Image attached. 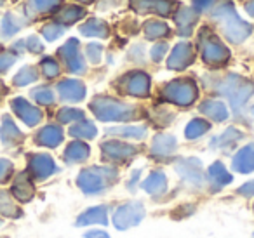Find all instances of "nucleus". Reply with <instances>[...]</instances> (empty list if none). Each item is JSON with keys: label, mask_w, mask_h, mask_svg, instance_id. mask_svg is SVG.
Wrapping results in <instances>:
<instances>
[{"label": "nucleus", "mask_w": 254, "mask_h": 238, "mask_svg": "<svg viewBox=\"0 0 254 238\" xmlns=\"http://www.w3.org/2000/svg\"><path fill=\"white\" fill-rule=\"evenodd\" d=\"M35 80H37V73H35V70L30 66L23 68V70L14 77L16 85H26V84H30V82H35Z\"/></svg>", "instance_id": "c85d7f7f"}, {"label": "nucleus", "mask_w": 254, "mask_h": 238, "mask_svg": "<svg viewBox=\"0 0 254 238\" xmlns=\"http://www.w3.org/2000/svg\"><path fill=\"white\" fill-rule=\"evenodd\" d=\"M166 51H167V47H164V46H155L153 47V60L155 61H160L162 60V56L166 54Z\"/></svg>", "instance_id": "58836bf2"}, {"label": "nucleus", "mask_w": 254, "mask_h": 238, "mask_svg": "<svg viewBox=\"0 0 254 238\" xmlns=\"http://www.w3.org/2000/svg\"><path fill=\"white\" fill-rule=\"evenodd\" d=\"M14 174V164L7 158H0V184L7 182Z\"/></svg>", "instance_id": "c756f323"}, {"label": "nucleus", "mask_w": 254, "mask_h": 238, "mask_svg": "<svg viewBox=\"0 0 254 238\" xmlns=\"http://www.w3.org/2000/svg\"><path fill=\"white\" fill-rule=\"evenodd\" d=\"M174 171L178 172V176L187 184L193 186L197 189L204 188V184L207 182L205 181L204 169H202V162L197 160V158H180L174 164Z\"/></svg>", "instance_id": "20e7f679"}, {"label": "nucleus", "mask_w": 254, "mask_h": 238, "mask_svg": "<svg viewBox=\"0 0 254 238\" xmlns=\"http://www.w3.org/2000/svg\"><path fill=\"white\" fill-rule=\"evenodd\" d=\"M176 151V139L173 136H166V134H159L153 137L152 144V157L157 160H166Z\"/></svg>", "instance_id": "dca6fc26"}, {"label": "nucleus", "mask_w": 254, "mask_h": 238, "mask_svg": "<svg viewBox=\"0 0 254 238\" xmlns=\"http://www.w3.org/2000/svg\"><path fill=\"white\" fill-rule=\"evenodd\" d=\"M26 172L35 181H47V179H51L53 176H56L60 172V167H58V164L54 162V158L51 155L35 153V155H30L28 171Z\"/></svg>", "instance_id": "39448f33"}, {"label": "nucleus", "mask_w": 254, "mask_h": 238, "mask_svg": "<svg viewBox=\"0 0 254 238\" xmlns=\"http://www.w3.org/2000/svg\"><path fill=\"white\" fill-rule=\"evenodd\" d=\"M119 181V171L113 167H92L82 169L77 176V186L85 196H103Z\"/></svg>", "instance_id": "f257e3e1"}, {"label": "nucleus", "mask_w": 254, "mask_h": 238, "mask_svg": "<svg viewBox=\"0 0 254 238\" xmlns=\"http://www.w3.org/2000/svg\"><path fill=\"white\" fill-rule=\"evenodd\" d=\"M87 54H89V58H91L92 63H98L99 54H101V47H98L96 44H91V46L87 47Z\"/></svg>", "instance_id": "e433bc0d"}, {"label": "nucleus", "mask_w": 254, "mask_h": 238, "mask_svg": "<svg viewBox=\"0 0 254 238\" xmlns=\"http://www.w3.org/2000/svg\"><path fill=\"white\" fill-rule=\"evenodd\" d=\"M0 137H2L4 143L14 144L23 139V134L19 132L18 127L12 123V120L9 117H4V122H2V127H0Z\"/></svg>", "instance_id": "4be33fe9"}, {"label": "nucleus", "mask_w": 254, "mask_h": 238, "mask_svg": "<svg viewBox=\"0 0 254 238\" xmlns=\"http://www.w3.org/2000/svg\"><path fill=\"white\" fill-rule=\"evenodd\" d=\"M226 58H228V51L223 46H219V44L212 42L204 47V60L207 63H223V61H226Z\"/></svg>", "instance_id": "5701e85b"}, {"label": "nucleus", "mask_w": 254, "mask_h": 238, "mask_svg": "<svg viewBox=\"0 0 254 238\" xmlns=\"http://www.w3.org/2000/svg\"><path fill=\"white\" fill-rule=\"evenodd\" d=\"M190 63H191V49L188 47V44H180L173 51V54H171L167 66L173 68V70H183Z\"/></svg>", "instance_id": "412c9836"}, {"label": "nucleus", "mask_w": 254, "mask_h": 238, "mask_svg": "<svg viewBox=\"0 0 254 238\" xmlns=\"http://www.w3.org/2000/svg\"><path fill=\"white\" fill-rule=\"evenodd\" d=\"M139 188L150 195L152 198H160L164 196L167 191H169V179H167V174L160 169H155L152 171L145 179L141 181Z\"/></svg>", "instance_id": "9d476101"}, {"label": "nucleus", "mask_w": 254, "mask_h": 238, "mask_svg": "<svg viewBox=\"0 0 254 238\" xmlns=\"http://www.w3.org/2000/svg\"><path fill=\"white\" fill-rule=\"evenodd\" d=\"M2 228H4V219L0 217V230H2Z\"/></svg>", "instance_id": "ea45409f"}, {"label": "nucleus", "mask_w": 254, "mask_h": 238, "mask_svg": "<svg viewBox=\"0 0 254 238\" xmlns=\"http://www.w3.org/2000/svg\"><path fill=\"white\" fill-rule=\"evenodd\" d=\"M253 210H254V203H253Z\"/></svg>", "instance_id": "a19ab883"}, {"label": "nucleus", "mask_w": 254, "mask_h": 238, "mask_svg": "<svg viewBox=\"0 0 254 238\" xmlns=\"http://www.w3.org/2000/svg\"><path fill=\"white\" fill-rule=\"evenodd\" d=\"M237 195L244 196V198H251V196H254V179L253 181L244 182L242 186H239V188H237Z\"/></svg>", "instance_id": "f704fd0d"}, {"label": "nucleus", "mask_w": 254, "mask_h": 238, "mask_svg": "<svg viewBox=\"0 0 254 238\" xmlns=\"http://www.w3.org/2000/svg\"><path fill=\"white\" fill-rule=\"evenodd\" d=\"M146 217V207L141 200H127L113 209L112 224L117 231H127L139 226Z\"/></svg>", "instance_id": "f03ea898"}, {"label": "nucleus", "mask_w": 254, "mask_h": 238, "mask_svg": "<svg viewBox=\"0 0 254 238\" xmlns=\"http://www.w3.org/2000/svg\"><path fill=\"white\" fill-rule=\"evenodd\" d=\"M124 92L131 96H146L150 91V78L148 75L141 73V71H132L131 75H127L124 78Z\"/></svg>", "instance_id": "4468645a"}, {"label": "nucleus", "mask_w": 254, "mask_h": 238, "mask_svg": "<svg viewBox=\"0 0 254 238\" xmlns=\"http://www.w3.org/2000/svg\"><path fill=\"white\" fill-rule=\"evenodd\" d=\"M70 134L75 137H82V139H92L96 136V127L91 122H87V120H82V122L75 123L71 127Z\"/></svg>", "instance_id": "bb28decb"}, {"label": "nucleus", "mask_w": 254, "mask_h": 238, "mask_svg": "<svg viewBox=\"0 0 254 238\" xmlns=\"http://www.w3.org/2000/svg\"><path fill=\"white\" fill-rule=\"evenodd\" d=\"M89 153H91V150H89L87 144L82 143V141H73V143H70L66 146V150H64V153H63V158L68 165H77L87 160Z\"/></svg>", "instance_id": "aec40b11"}, {"label": "nucleus", "mask_w": 254, "mask_h": 238, "mask_svg": "<svg viewBox=\"0 0 254 238\" xmlns=\"http://www.w3.org/2000/svg\"><path fill=\"white\" fill-rule=\"evenodd\" d=\"M242 137V132H239L237 129H233V127H230L228 130H226L225 134H223L221 137H218V139H214V144L212 146L216 148H221V150H225V148L232 146L233 143H237V141Z\"/></svg>", "instance_id": "cd10ccee"}, {"label": "nucleus", "mask_w": 254, "mask_h": 238, "mask_svg": "<svg viewBox=\"0 0 254 238\" xmlns=\"http://www.w3.org/2000/svg\"><path fill=\"white\" fill-rule=\"evenodd\" d=\"M82 119V112L80 110H73V108H66L60 112V120L61 122H75V120Z\"/></svg>", "instance_id": "72a5a7b5"}, {"label": "nucleus", "mask_w": 254, "mask_h": 238, "mask_svg": "<svg viewBox=\"0 0 254 238\" xmlns=\"http://www.w3.org/2000/svg\"><path fill=\"white\" fill-rule=\"evenodd\" d=\"M200 110L209 117V119L216 120V122H223V120L228 117L226 106L219 101H205L204 105L200 106Z\"/></svg>", "instance_id": "b1692460"}, {"label": "nucleus", "mask_w": 254, "mask_h": 238, "mask_svg": "<svg viewBox=\"0 0 254 238\" xmlns=\"http://www.w3.org/2000/svg\"><path fill=\"white\" fill-rule=\"evenodd\" d=\"M0 216L9 219H19L23 217L21 203L16 202L9 189H0Z\"/></svg>", "instance_id": "f3484780"}, {"label": "nucleus", "mask_w": 254, "mask_h": 238, "mask_svg": "<svg viewBox=\"0 0 254 238\" xmlns=\"http://www.w3.org/2000/svg\"><path fill=\"white\" fill-rule=\"evenodd\" d=\"M226 87L223 89V94H226V98L232 101V105L235 106V110L239 112V108H242L246 105L247 98L254 92V85H251L249 82L242 80V78H228L225 82Z\"/></svg>", "instance_id": "6e6552de"}, {"label": "nucleus", "mask_w": 254, "mask_h": 238, "mask_svg": "<svg viewBox=\"0 0 254 238\" xmlns=\"http://www.w3.org/2000/svg\"><path fill=\"white\" fill-rule=\"evenodd\" d=\"M110 223V207L106 203H98L84 209L75 219L77 228H87V226H108Z\"/></svg>", "instance_id": "0eeeda50"}, {"label": "nucleus", "mask_w": 254, "mask_h": 238, "mask_svg": "<svg viewBox=\"0 0 254 238\" xmlns=\"http://www.w3.org/2000/svg\"><path fill=\"white\" fill-rule=\"evenodd\" d=\"M82 238H112V237H110V233L105 228H92V230L85 231Z\"/></svg>", "instance_id": "c9c22d12"}, {"label": "nucleus", "mask_w": 254, "mask_h": 238, "mask_svg": "<svg viewBox=\"0 0 254 238\" xmlns=\"http://www.w3.org/2000/svg\"><path fill=\"white\" fill-rule=\"evenodd\" d=\"M11 195L16 198L18 203H28L35 198V184H33V179L28 172H19L18 176L14 178L11 186Z\"/></svg>", "instance_id": "9b49d317"}, {"label": "nucleus", "mask_w": 254, "mask_h": 238, "mask_svg": "<svg viewBox=\"0 0 254 238\" xmlns=\"http://www.w3.org/2000/svg\"><path fill=\"white\" fill-rule=\"evenodd\" d=\"M141 174L143 171H139V169H134V171L131 172V176H129V179H127V191L131 193H136V189L139 188V184H141Z\"/></svg>", "instance_id": "473e14b6"}, {"label": "nucleus", "mask_w": 254, "mask_h": 238, "mask_svg": "<svg viewBox=\"0 0 254 238\" xmlns=\"http://www.w3.org/2000/svg\"><path fill=\"white\" fill-rule=\"evenodd\" d=\"M232 169L239 174H251L254 172V144L240 148L232 158Z\"/></svg>", "instance_id": "ddd939ff"}, {"label": "nucleus", "mask_w": 254, "mask_h": 238, "mask_svg": "<svg viewBox=\"0 0 254 238\" xmlns=\"http://www.w3.org/2000/svg\"><path fill=\"white\" fill-rule=\"evenodd\" d=\"M58 91L66 103H78L85 98V87L78 80H63L58 85Z\"/></svg>", "instance_id": "a211bd4d"}, {"label": "nucleus", "mask_w": 254, "mask_h": 238, "mask_svg": "<svg viewBox=\"0 0 254 238\" xmlns=\"http://www.w3.org/2000/svg\"><path fill=\"white\" fill-rule=\"evenodd\" d=\"M207 130H209V123L207 122H204V120H200V119H195L187 125L185 136H187L188 139H198V137L204 136Z\"/></svg>", "instance_id": "a878e982"}, {"label": "nucleus", "mask_w": 254, "mask_h": 238, "mask_svg": "<svg viewBox=\"0 0 254 238\" xmlns=\"http://www.w3.org/2000/svg\"><path fill=\"white\" fill-rule=\"evenodd\" d=\"M166 99L180 106H190L197 99V87L191 80H174L166 87Z\"/></svg>", "instance_id": "423d86ee"}, {"label": "nucleus", "mask_w": 254, "mask_h": 238, "mask_svg": "<svg viewBox=\"0 0 254 238\" xmlns=\"http://www.w3.org/2000/svg\"><path fill=\"white\" fill-rule=\"evenodd\" d=\"M14 63V58L7 56V54H4V56H0V71H5L7 68H11V64Z\"/></svg>", "instance_id": "4c0bfd02"}, {"label": "nucleus", "mask_w": 254, "mask_h": 238, "mask_svg": "<svg viewBox=\"0 0 254 238\" xmlns=\"http://www.w3.org/2000/svg\"><path fill=\"white\" fill-rule=\"evenodd\" d=\"M42 73L46 75L47 78L58 77V73H60V66H58V63L53 60V58H46V60L42 61Z\"/></svg>", "instance_id": "7c9ffc66"}, {"label": "nucleus", "mask_w": 254, "mask_h": 238, "mask_svg": "<svg viewBox=\"0 0 254 238\" xmlns=\"http://www.w3.org/2000/svg\"><path fill=\"white\" fill-rule=\"evenodd\" d=\"M12 108H14L16 115H18L19 119H21L23 122L30 127L37 125V123L40 122V119H42V113H40L35 106L30 105L28 101H25L23 98L14 99V101H12Z\"/></svg>", "instance_id": "2eb2a0df"}, {"label": "nucleus", "mask_w": 254, "mask_h": 238, "mask_svg": "<svg viewBox=\"0 0 254 238\" xmlns=\"http://www.w3.org/2000/svg\"><path fill=\"white\" fill-rule=\"evenodd\" d=\"M108 134H113V136H120V137H134V139H143L146 134L145 127H112V129L106 130Z\"/></svg>", "instance_id": "393cba45"}, {"label": "nucleus", "mask_w": 254, "mask_h": 238, "mask_svg": "<svg viewBox=\"0 0 254 238\" xmlns=\"http://www.w3.org/2000/svg\"><path fill=\"white\" fill-rule=\"evenodd\" d=\"M33 98L37 99V101L40 103V105H53L54 103V94L51 89L44 87V89H37L35 92H33Z\"/></svg>", "instance_id": "2f4dec72"}, {"label": "nucleus", "mask_w": 254, "mask_h": 238, "mask_svg": "<svg viewBox=\"0 0 254 238\" xmlns=\"http://www.w3.org/2000/svg\"><path fill=\"white\" fill-rule=\"evenodd\" d=\"M35 141H37V144H40V146L58 148L61 143H63V130L56 125H46L39 130Z\"/></svg>", "instance_id": "6ab92c4d"}, {"label": "nucleus", "mask_w": 254, "mask_h": 238, "mask_svg": "<svg viewBox=\"0 0 254 238\" xmlns=\"http://www.w3.org/2000/svg\"><path fill=\"white\" fill-rule=\"evenodd\" d=\"M92 112L96 113L99 120H129L136 117V108L131 105H124L119 103L117 99H108V98H98L92 101L91 105Z\"/></svg>", "instance_id": "7ed1b4c3"}, {"label": "nucleus", "mask_w": 254, "mask_h": 238, "mask_svg": "<svg viewBox=\"0 0 254 238\" xmlns=\"http://www.w3.org/2000/svg\"><path fill=\"white\" fill-rule=\"evenodd\" d=\"M101 153L105 160L124 164V162L131 160L138 153V148L132 146V144L120 143V141H106V143L101 144Z\"/></svg>", "instance_id": "1a4fd4ad"}, {"label": "nucleus", "mask_w": 254, "mask_h": 238, "mask_svg": "<svg viewBox=\"0 0 254 238\" xmlns=\"http://www.w3.org/2000/svg\"><path fill=\"white\" fill-rule=\"evenodd\" d=\"M233 182V176L228 172V169L221 164V162H214L211 167L207 169V184L212 193L221 191L228 184Z\"/></svg>", "instance_id": "f8f14e48"}]
</instances>
